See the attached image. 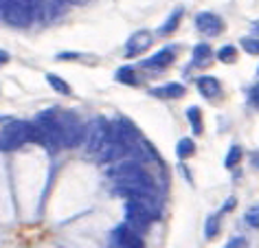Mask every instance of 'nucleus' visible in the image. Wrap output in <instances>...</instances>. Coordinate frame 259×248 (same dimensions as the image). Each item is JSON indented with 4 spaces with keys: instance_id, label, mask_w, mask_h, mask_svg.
Wrapping results in <instances>:
<instances>
[{
    "instance_id": "1",
    "label": "nucleus",
    "mask_w": 259,
    "mask_h": 248,
    "mask_svg": "<svg viewBox=\"0 0 259 248\" xmlns=\"http://www.w3.org/2000/svg\"><path fill=\"white\" fill-rule=\"evenodd\" d=\"M108 176L112 178L114 187H154L150 174L137 160H121L119 165L108 169Z\"/></svg>"
},
{
    "instance_id": "2",
    "label": "nucleus",
    "mask_w": 259,
    "mask_h": 248,
    "mask_svg": "<svg viewBox=\"0 0 259 248\" xmlns=\"http://www.w3.org/2000/svg\"><path fill=\"white\" fill-rule=\"evenodd\" d=\"M0 18L11 27H29L37 18V3H24V0L3 3Z\"/></svg>"
},
{
    "instance_id": "3",
    "label": "nucleus",
    "mask_w": 259,
    "mask_h": 248,
    "mask_svg": "<svg viewBox=\"0 0 259 248\" xmlns=\"http://www.w3.org/2000/svg\"><path fill=\"white\" fill-rule=\"evenodd\" d=\"M29 141H33V123L27 121H11L0 132V149H18Z\"/></svg>"
},
{
    "instance_id": "4",
    "label": "nucleus",
    "mask_w": 259,
    "mask_h": 248,
    "mask_svg": "<svg viewBox=\"0 0 259 248\" xmlns=\"http://www.w3.org/2000/svg\"><path fill=\"white\" fill-rule=\"evenodd\" d=\"M125 218L127 222L125 224L132 228V231H143V228H147L152 224L154 220V206H147V204H141V202H132L127 200L125 204Z\"/></svg>"
},
{
    "instance_id": "5",
    "label": "nucleus",
    "mask_w": 259,
    "mask_h": 248,
    "mask_svg": "<svg viewBox=\"0 0 259 248\" xmlns=\"http://www.w3.org/2000/svg\"><path fill=\"white\" fill-rule=\"evenodd\" d=\"M196 27L200 33H204L206 37H215L224 31V22H222V18L211 14V11H200L196 16Z\"/></svg>"
},
{
    "instance_id": "6",
    "label": "nucleus",
    "mask_w": 259,
    "mask_h": 248,
    "mask_svg": "<svg viewBox=\"0 0 259 248\" xmlns=\"http://www.w3.org/2000/svg\"><path fill=\"white\" fill-rule=\"evenodd\" d=\"M112 239L119 248H145V241L141 239L137 231H132L127 224H119L112 231Z\"/></svg>"
},
{
    "instance_id": "7",
    "label": "nucleus",
    "mask_w": 259,
    "mask_h": 248,
    "mask_svg": "<svg viewBox=\"0 0 259 248\" xmlns=\"http://www.w3.org/2000/svg\"><path fill=\"white\" fill-rule=\"evenodd\" d=\"M152 40L154 35L150 33V31H137L132 37L127 40V49H125V57H137L141 53H145L147 49L152 47Z\"/></svg>"
},
{
    "instance_id": "8",
    "label": "nucleus",
    "mask_w": 259,
    "mask_h": 248,
    "mask_svg": "<svg viewBox=\"0 0 259 248\" xmlns=\"http://www.w3.org/2000/svg\"><path fill=\"white\" fill-rule=\"evenodd\" d=\"M174 60H176V49L165 47V49H160L156 55H152L150 60L141 62V66H143V68H152V70H163L167 66H171Z\"/></svg>"
},
{
    "instance_id": "9",
    "label": "nucleus",
    "mask_w": 259,
    "mask_h": 248,
    "mask_svg": "<svg viewBox=\"0 0 259 248\" xmlns=\"http://www.w3.org/2000/svg\"><path fill=\"white\" fill-rule=\"evenodd\" d=\"M88 132H90V136H88V152L97 154V152H99V147L103 145V141L108 139V123L103 119L95 121L93 128H90Z\"/></svg>"
},
{
    "instance_id": "10",
    "label": "nucleus",
    "mask_w": 259,
    "mask_h": 248,
    "mask_svg": "<svg viewBox=\"0 0 259 248\" xmlns=\"http://www.w3.org/2000/svg\"><path fill=\"white\" fill-rule=\"evenodd\" d=\"M198 90L202 93V97L206 99H213L222 93V84L218 81V77H211V75H204V77H198Z\"/></svg>"
},
{
    "instance_id": "11",
    "label": "nucleus",
    "mask_w": 259,
    "mask_h": 248,
    "mask_svg": "<svg viewBox=\"0 0 259 248\" xmlns=\"http://www.w3.org/2000/svg\"><path fill=\"white\" fill-rule=\"evenodd\" d=\"M152 95L154 97H163V99H178V97L185 95V86L183 84L171 81V84H165V86H160V88H154Z\"/></svg>"
},
{
    "instance_id": "12",
    "label": "nucleus",
    "mask_w": 259,
    "mask_h": 248,
    "mask_svg": "<svg viewBox=\"0 0 259 248\" xmlns=\"http://www.w3.org/2000/svg\"><path fill=\"white\" fill-rule=\"evenodd\" d=\"M185 114H187V121L191 123L193 134H202L204 130H202V112H200V108L198 106H191V108L185 110Z\"/></svg>"
},
{
    "instance_id": "13",
    "label": "nucleus",
    "mask_w": 259,
    "mask_h": 248,
    "mask_svg": "<svg viewBox=\"0 0 259 248\" xmlns=\"http://www.w3.org/2000/svg\"><path fill=\"white\" fill-rule=\"evenodd\" d=\"M114 79L119 81V84H125V86H139L137 73H134L132 66H121V68L114 73Z\"/></svg>"
},
{
    "instance_id": "14",
    "label": "nucleus",
    "mask_w": 259,
    "mask_h": 248,
    "mask_svg": "<svg viewBox=\"0 0 259 248\" xmlns=\"http://www.w3.org/2000/svg\"><path fill=\"white\" fill-rule=\"evenodd\" d=\"M47 81H49V86L53 88L55 93H60V95H66V97H68V95H73V88H70L68 84L62 79V77H57L55 73H49V75H47Z\"/></svg>"
},
{
    "instance_id": "15",
    "label": "nucleus",
    "mask_w": 259,
    "mask_h": 248,
    "mask_svg": "<svg viewBox=\"0 0 259 248\" xmlns=\"http://www.w3.org/2000/svg\"><path fill=\"white\" fill-rule=\"evenodd\" d=\"M180 20H183V9L178 7L169 18H167V22L163 24V27H160V35H169V33H174V31L178 29V22H180Z\"/></svg>"
},
{
    "instance_id": "16",
    "label": "nucleus",
    "mask_w": 259,
    "mask_h": 248,
    "mask_svg": "<svg viewBox=\"0 0 259 248\" xmlns=\"http://www.w3.org/2000/svg\"><path fill=\"white\" fill-rule=\"evenodd\" d=\"M209 57H211V47L206 42H200L193 47V64H196V66H202Z\"/></svg>"
},
{
    "instance_id": "17",
    "label": "nucleus",
    "mask_w": 259,
    "mask_h": 248,
    "mask_svg": "<svg viewBox=\"0 0 259 248\" xmlns=\"http://www.w3.org/2000/svg\"><path fill=\"white\" fill-rule=\"evenodd\" d=\"M176 154H178V158H183V160L196 154V143H193V139H180L176 145Z\"/></svg>"
},
{
    "instance_id": "18",
    "label": "nucleus",
    "mask_w": 259,
    "mask_h": 248,
    "mask_svg": "<svg viewBox=\"0 0 259 248\" xmlns=\"http://www.w3.org/2000/svg\"><path fill=\"white\" fill-rule=\"evenodd\" d=\"M239 160H242V147H239V145H231L229 154H226V158H224V167L233 169L235 165H239Z\"/></svg>"
},
{
    "instance_id": "19",
    "label": "nucleus",
    "mask_w": 259,
    "mask_h": 248,
    "mask_svg": "<svg viewBox=\"0 0 259 248\" xmlns=\"http://www.w3.org/2000/svg\"><path fill=\"white\" fill-rule=\"evenodd\" d=\"M218 233H220V218H218V215H209L206 222H204V235L209 239H213Z\"/></svg>"
},
{
    "instance_id": "20",
    "label": "nucleus",
    "mask_w": 259,
    "mask_h": 248,
    "mask_svg": "<svg viewBox=\"0 0 259 248\" xmlns=\"http://www.w3.org/2000/svg\"><path fill=\"white\" fill-rule=\"evenodd\" d=\"M237 57V49L233 47V44H226V47H222L218 51V60L220 62H226V64H233Z\"/></svg>"
},
{
    "instance_id": "21",
    "label": "nucleus",
    "mask_w": 259,
    "mask_h": 248,
    "mask_svg": "<svg viewBox=\"0 0 259 248\" xmlns=\"http://www.w3.org/2000/svg\"><path fill=\"white\" fill-rule=\"evenodd\" d=\"M239 44H242V47L248 51L250 55H257V53H259V44H257V40H252V37H244V40L239 42Z\"/></svg>"
},
{
    "instance_id": "22",
    "label": "nucleus",
    "mask_w": 259,
    "mask_h": 248,
    "mask_svg": "<svg viewBox=\"0 0 259 248\" xmlns=\"http://www.w3.org/2000/svg\"><path fill=\"white\" fill-rule=\"evenodd\" d=\"M246 218H248V224H250V226H257V224H259V220H257V218H259L257 206H252L250 211H248V215H246Z\"/></svg>"
},
{
    "instance_id": "23",
    "label": "nucleus",
    "mask_w": 259,
    "mask_h": 248,
    "mask_svg": "<svg viewBox=\"0 0 259 248\" xmlns=\"http://www.w3.org/2000/svg\"><path fill=\"white\" fill-rule=\"evenodd\" d=\"M226 248H248V241H246L244 237H237V239H233Z\"/></svg>"
},
{
    "instance_id": "24",
    "label": "nucleus",
    "mask_w": 259,
    "mask_h": 248,
    "mask_svg": "<svg viewBox=\"0 0 259 248\" xmlns=\"http://www.w3.org/2000/svg\"><path fill=\"white\" fill-rule=\"evenodd\" d=\"M9 60H11V57H9L7 51H3V49H0V66H5V64H7Z\"/></svg>"
},
{
    "instance_id": "25",
    "label": "nucleus",
    "mask_w": 259,
    "mask_h": 248,
    "mask_svg": "<svg viewBox=\"0 0 259 248\" xmlns=\"http://www.w3.org/2000/svg\"><path fill=\"white\" fill-rule=\"evenodd\" d=\"M0 11H3V3H0Z\"/></svg>"
}]
</instances>
